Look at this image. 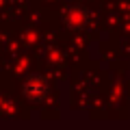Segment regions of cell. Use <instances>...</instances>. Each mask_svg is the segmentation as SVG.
<instances>
[{"instance_id":"2","label":"cell","mask_w":130,"mask_h":130,"mask_svg":"<svg viewBox=\"0 0 130 130\" xmlns=\"http://www.w3.org/2000/svg\"><path fill=\"white\" fill-rule=\"evenodd\" d=\"M65 24L70 28H83L87 24V11H83L80 7H72L65 15Z\"/></svg>"},{"instance_id":"1","label":"cell","mask_w":130,"mask_h":130,"mask_svg":"<svg viewBox=\"0 0 130 130\" xmlns=\"http://www.w3.org/2000/svg\"><path fill=\"white\" fill-rule=\"evenodd\" d=\"M48 91H50V85H48V80L43 78V76H30V78L26 80V85H24L26 98L35 100V102L43 100V98L48 95Z\"/></svg>"}]
</instances>
